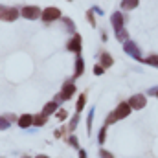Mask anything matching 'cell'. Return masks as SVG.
Returning <instances> with one entry per match:
<instances>
[{"label":"cell","instance_id":"obj_15","mask_svg":"<svg viewBox=\"0 0 158 158\" xmlns=\"http://www.w3.org/2000/svg\"><path fill=\"white\" fill-rule=\"evenodd\" d=\"M46 114H39V116H35V118H33V123H35V125H37V127H39V125H44V123H46Z\"/></svg>","mask_w":158,"mask_h":158},{"label":"cell","instance_id":"obj_4","mask_svg":"<svg viewBox=\"0 0 158 158\" xmlns=\"http://www.w3.org/2000/svg\"><path fill=\"white\" fill-rule=\"evenodd\" d=\"M129 105L132 109H143L145 107V96L143 94H134L131 99H129Z\"/></svg>","mask_w":158,"mask_h":158},{"label":"cell","instance_id":"obj_26","mask_svg":"<svg viewBox=\"0 0 158 158\" xmlns=\"http://www.w3.org/2000/svg\"><path fill=\"white\" fill-rule=\"evenodd\" d=\"M22 158H28V156H22Z\"/></svg>","mask_w":158,"mask_h":158},{"label":"cell","instance_id":"obj_23","mask_svg":"<svg viewBox=\"0 0 158 158\" xmlns=\"http://www.w3.org/2000/svg\"><path fill=\"white\" fill-rule=\"evenodd\" d=\"M70 143H72V145H76V147H77V140H76V138H74V136H72V138H70Z\"/></svg>","mask_w":158,"mask_h":158},{"label":"cell","instance_id":"obj_3","mask_svg":"<svg viewBox=\"0 0 158 158\" xmlns=\"http://www.w3.org/2000/svg\"><path fill=\"white\" fill-rule=\"evenodd\" d=\"M61 17V11L57 9V7H48V9H44V13H42V20L44 22H52V20H55V19H59Z\"/></svg>","mask_w":158,"mask_h":158},{"label":"cell","instance_id":"obj_12","mask_svg":"<svg viewBox=\"0 0 158 158\" xmlns=\"http://www.w3.org/2000/svg\"><path fill=\"white\" fill-rule=\"evenodd\" d=\"M110 64H112V57H110L109 53H101V66L107 68V66H110Z\"/></svg>","mask_w":158,"mask_h":158},{"label":"cell","instance_id":"obj_20","mask_svg":"<svg viewBox=\"0 0 158 158\" xmlns=\"http://www.w3.org/2000/svg\"><path fill=\"white\" fill-rule=\"evenodd\" d=\"M101 158H114L110 153H107V151H101Z\"/></svg>","mask_w":158,"mask_h":158},{"label":"cell","instance_id":"obj_5","mask_svg":"<svg viewBox=\"0 0 158 158\" xmlns=\"http://www.w3.org/2000/svg\"><path fill=\"white\" fill-rule=\"evenodd\" d=\"M74 92H76V86H74V83H64V86H63V92H61L59 96H61V99H70V98L74 96Z\"/></svg>","mask_w":158,"mask_h":158},{"label":"cell","instance_id":"obj_21","mask_svg":"<svg viewBox=\"0 0 158 158\" xmlns=\"http://www.w3.org/2000/svg\"><path fill=\"white\" fill-rule=\"evenodd\" d=\"M76 123H77V118L72 119V123H70V131H74V127H76Z\"/></svg>","mask_w":158,"mask_h":158},{"label":"cell","instance_id":"obj_14","mask_svg":"<svg viewBox=\"0 0 158 158\" xmlns=\"http://www.w3.org/2000/svg\"><path fill=\"white\" fill-rule=\"evenodd\" d=\"M83 70H85V63H83V59L79 57L77 63H76V77H79V76L83 74Z\"/></svg>","mask_w":158,"mask_h":158},{"label":"cell","instance_id":"obj_8","mask_svg":"<svg viewBox=\"0 0 158 158\" xmlns=\"http://www.w3.org/2000/svg\"><path fill=\"white\" fill-rule=\"evenodd\" d=\"M112 24H114L116 31H121V28H123V15L121 13H114L112 15Z\"/></svg>","mask_w":158,"mask_h":158},{"label":"cell","instance_id":"obj_24","mask_svg":"<svg viewBox=\"0 0 158 158\" xmlns=\"http://www.w3.org/2000/svg\"><path fill=\"white\" fill-rule=\"evenodd\" d=\"M79 158H86V153L85 151H79Z\"/></svg>","mask_w":158,"mask_h":158},{"label":"cell","instance_id":"obj_2","mask_svg":"<svg viewBox=\"0 0 158 158\" xmlns=\"http://www.w3.org/2000/svg\"><path fill=\"white\" fill-rule=\"evenodd\" d=\"M22 15H24V19H30V20L42 17L40 9L39 7H35V6H28V7H24V9H22Z\"/></svg>","mask_w":158,"mask_h":158},{"label":"cell","instance_id":"obj_11","mask_svg":"<svg viewBox=\"0 0 158 158\" xmlns=\"http://www.w3.org/2000/svg\"><path fill=\"white\" fill-rule=\"evenodd\" d=\"M31 123H33V118H31L30 114H24V116H20V118H19V125H20V127H24V129H26V127H30Z\"/></svg>","mask_w":158,"mask_h":158},{"label":"cell","instance_id":"obj_6","mask_svg":"<svg viewBox=\"0 0 158 158\" xmlns=\"http://www.w3.org/2000/svg\"><path fill=\"white\" fill-rule=\"evenodd\" d=\"M19 17V11L15 7H2V19L4 20H15Z\"/></svg>","mask_w":158,"mask_h":158},{"label":"cell","instance_id":"obj_18","mask_svg":"<svg viewBox=\"0 0 158 158\" xmlns=\"http://www.w3.org/2000/svg\"><path fill=\"white\" fill-rule=\"evenodd\" d=\"M66 116H68V114H66V110H59V112H57V119H61V121H63V119H66Z\"/></svg>","mask_w":158,"mask_h":158},{"label":"cell","instance_id":"obj_10","mask_svg":"<svg viewBox=\"0 0 158 158\" xmlns=\"http://www.w3.org/2000/svg\"><path fill=\"white\" fill-rule=\"evenodd\" d=\"M125 52L132 53V57H136V59H142V57H140V53H138V48H136L132 42H125Z\"/></svg>","mask_w":158,"mask_h":158},{"label":"cell","instance_id":"obj_27","mask_svg":"<svg viewBox=\"0 0 158 158\" xmlns=\"http://www.w3.org/2000/svg\"><path fill=\"white\" fill-rule=\"evenodd\" d=\"M156 94H158V92H156Z\"/></svg>","mask_w":158,"mask_h":158},{"label":"cell","instance_id":"obj_1","mask_svg":"<svg viewBox=\"0 0 158 158\" xmlns=\"http://www.w3.org/2000/svg\"><path fill=\"white\" fill-rule=\"evenodd\" d=\"M131 105H129V101H123V103H119L118 107H116V110L109 116V119H107V123H114V121H118V119L121 118H127L129 116V112H131Z\"/></svg>","mask_w":158,"mask_h":158},{"label":"cell","instance_id":"obj_9","mask_svg":"<svg viewBox=\"0 0 158 158\" xmlns=\"http://www.w3.org/2000/svg\"><path fill=\"white\" fill-rule=\"evenodd\" d=\"M55 110H57V101H50V103H46V105H44L42 114H46V116H48V114H53Z\"/></svg>","mask_w":158,"mask_h":158},{"label":"cell","instance_id":"obj_17","mask_svg":"<svg viewBox=\"0 0 158 158\" xmlns=\"http://www.w3.org/2000/svg\"><path fill=\"white\" fill-rule=\"evenodd\" d=\"M94 74H96V76H101V74H103V66H101V64H96V66H94Z\"/></svg>","mask_w":158,"mask_h":158},{"label":"cell","instance_id":"obj_16","mask_svg":"<svg viewBox=\"0 0 158 158\" xmlns=\"http://www.w3.org/2000/svg\"><path fill=\"white\" fill-rule=\"evenodd\" d=\"M85 103H86V96H85V94H81V96H79V101H77V112H81V110H83Z\"/></svg>","mask_w":158,"mask_h":158},{"label":"cell","instance_id":"obj_19","mask_svg":"<svg viewBox=\"0 0 158 158\" xmlns=\"http://www.w3.org/2000/svg\"><path fill=\"white\" fill-rule=\"evenodd\" d=\"M147 63H149V64H155V66H158V57H151V59H147Z\"/></svg>","mask_w":158,"mask_h":158},{"label":"cell","instance_id":"obj_25","mask_svg":"<svg viewBox=\"0 0 158 158\" xmlns=\"http://www.w3.org/2000/svg\"><path fill=\"white\" fill-rule=\"evenodd\" d=\"M37 158H48V156H46V155H39Z\"/></svg>","mask_w":158,"mask_h":158},{"label":"cell","instance_id":"obj_13","mask_svg":"<svg viewBox=\"0 0 158 158\" xmlns=\"http://www.w3.org/2000/svg\"><path fill=\"white\" fill-rule=\"evenodd\" d=\"M138 6V0H123L121 2V7L123 9H134Z\"/></svg>","mask_w":158,"mask_h":158},{"label":"cell","instance_id":"obj_22","mask_svg":"<svg viewBox=\"0 0 158 158\" xmlns=\"http://www.w3.org/2000/svg\"><path fill=\"white\" fill-rule=\"evenodd\" d=\"M103 140H105V129H103L101 134H99V142H103Z\"/></svg>","mask_w":158,"mask_h":158},{"label":"cell","instance_id":"obj_7","mask_svg":"<svg viewBox=\"0 0 158 158\" xmlns=\"http://www.w3.org/2000/svg\"><path fill=\"white\" fill-rule=\"evenodd\" d=\"M68 50L70 52H76V53L81 52V37L79 35H74V39L68 42Z\"/></svg>","mask_w":158,"mask_h":158}]
</instances>
